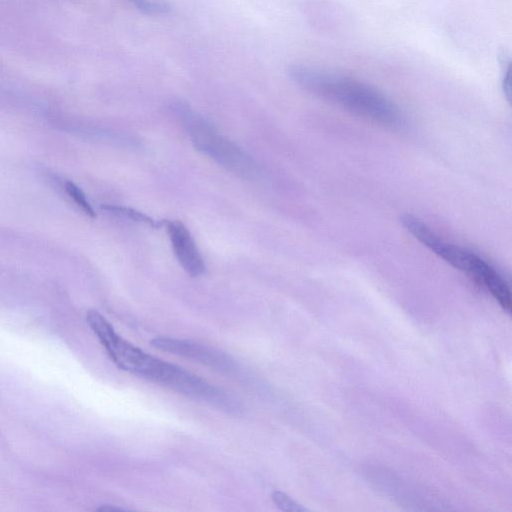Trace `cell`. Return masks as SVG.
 <instances>
[{"label":"cell","mask_w":512,"mask_h":512,"mask_svg":"<svg viewBox=\"0 0 512 512\" xmlns=\"http://www.w3.org/2000/svg\"><path fill=\"white\" fill-rule=\"evenodd\" d=\"M292 80L301 88L361 117L399 128L405 123L402 111L370 85L356 79L306 65H293Z\"/></svg>","instance_id":"1"},{"label":"cell","mask_w":512,"mask_h":512,"mask_svg":"<svg viewBox=\"0 0 512 512\" xmlns=\"http://www.w3.org/2000/svg\"><path fill=\"white\" fill-rule=\"evenodd\" d=\"M404 229L430 251L484 287L507 312L511 311V295L503 276L484 258L453 244L436 234L425 222L412 214L400 218Z\"/></svg>","instance_id":"2"},{"label":"cell","mask_w":512,"mask_h":512,"mask_svg":"<svg viewBox=\"0 0 512 512\" xmlns=\"http://www.w3.org/2000/svg\"><path fill=\"white\" fill-rule=\"evenodd\" d=\"M172 110L199 152L241 178L257 177L258 167L250 155L224 137L187 103L177 101L172 104Z\"/></svg>","instance_id":"3"},{"label":"cell","mask_w":512,"mask_h":512,"mask_svg":"<svg viewBox=\"0 0 512 512\" xmlns=\"http://www.w3.org/2000/svg\"><path fill=\"white\" fill-rule=\"evenodd\" d=\"M86 321L118 368L168 388L172 385L179 366L147 354L121 338L97 311H91Z\"/></svg>","instance_id":"4"},{"label":"cell","mask_w":512,"mask_h":512,"mask_svg":"<svg viewBox=\"0 0 512 512\" xmlns=\"http://www.w3.org/2000/svg\"><path fill=\"white\" fill-rule=\"evenodd\" d=\"M150 343L156 349L192 359L218 371L228 372L234 366L229 355L200 343L171 337H156Z\"/></svg>","instance_id":"5"},{"label":"cell","mask_w":512,"mask_h":512,"mask_svg":"<svg viewBox=\"0 0 512 512\" xmlns=\"http://www.w3.org/2000/svg\"><path fill=\"white\" fill-rule=\"evenodd\" d=\"M164 225L167 228L174 254L185 272L191 277L203 275L206 266L187 227L178 220H166Z\"/></svg>","instance_id":"6"},{"label":"cell","mask_w":512,"mask_h":512,"mask_svg":"<svg viewBox=\"0 0 512 512\" xmlns=\"http://www.w3.org/2000/svg\"><path fill=\"white\" fill-rule=\"evenodd\" d=\"M101 208L117 217L128 219L153 228H159L165 224V221H156L148 215L130 207L105 204L102 205Z\"/></svg>","instance_id":"7"},{"label":"cell","mask_w":512,"mask_h":512,"mask_svg":"<svg viewBox=\"0 0 512 512\" xmlns=\"http://www.w3.org/2000/svg\"><path fill=\"white\" fill-rule=\"evenodd\" d=\"M65 190L70 196L71 199L74 200V202L77 204L78 207L81 208V210L88 215L91 218L96 217V213L87 200L84 192L73 182L67 181L65 183Z\"/></svg>","instance_id":"8"},{"label":"cell","mask_w":512,"mask_h":512,"mask_svg":"<svg viewBox=\"0 0 512 512\" xmlns=\"http://www.w3.org/2000/svg\"><path fill=\"white\" fill-rule=\"evenodd\" d=\"M139 11L147 15L166 14L170 10V6L160 0H126Z\"/></svg>","instance_id":"9"},{"label":"cell","mask_w":512,"mask_h":512,"mask_svg":"<svg viewBox=\"0 0 512 512\" xmlns=\"http://www.w3.org/2000/svg\"><path fill=\"white\" fill-rule=\"evenodd\" d=\"M271 498L274 504L283 511L300 512L306 510L284 492L276 490L271 494Z\"/></svg>","instance_id":"10"},{"label":"cell","mask_w":512,"mask_h":512,"mask_svg":"<svg viewBox=\"0 0 512 512\" xmlns=\"http://www.w3.org/2000/svg\"><path fill=\"white\" fill-rule=\"evenodd\" d=\"M500 65L502 68V88L508 101L511 97V81H510V58L503 52L500 55Z\"/></svg>","instance_id":"11"},{"label":"cell","mask_w":512,"mask_h":512,"mask_svg":"<svg viewBox=\"0 0 512 512\" xmlns=\"http://www.w3.org/2000/svg\"><path fill=\"white\" fill-rule=\"evenodd\" d=\"M99 511H124L122 508L112 507V506H102L98 508Z\"/></svg>","instance_id":"12"}]
</instances>
